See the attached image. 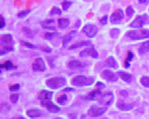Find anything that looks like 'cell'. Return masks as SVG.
I'll list each match as a JSON object with an SVG mask.
<instances>
[{
    "label": "cell",
    "instance_id": "cell-41",
    "mask_svg": "<svg viewBox=\"0 0 149 119\" xmlns=\"http://www.w3.org/2000/svg\"><path fill=\"white\" fill-rule=\"evenodd\" d=\"M56 35V33H54V32H47L44 35V38L46 39H48V40H50L52 38H54V36Z\"/></svg>",
    "mask_w": 149,
    "mask_h": 119
},
{
    "label": "cell",
    "instance_id": "cell-32",
    "mask_svg": "<svg viewBox=\"0 0 149 119\" xmlns=\"http://www.w3.org/2000/svg\"><path fill=\"white\" fill-rule=\"evenodd\" d=\"M133 54L132 52H128V55L127 57L126 58V60L125 61V68H128L130 66V61H131V59H133Z\"/></svg>",
    "mask_w": 149,
    "mask_h": 119
},
{
    "label": "cell",
    "instance_id": "cell-7",
    "mask_svg": "<svg viewBox=\"0 0 149 119\" xmlns=\"http://www.w3.org/2000/svg\"><path fill=\"white\" fill-rule=\"evenodd\" d=\"M113 101V95L112 92H104L102 93L99 98V103L102 105L109 106Z\"/></svg>",
    "mask_w": 149,
    "mask_h": 119
},
{
    "label": "cell",
    "instance_id": "cell-34",
    "mask_svg": "<svg viewBox=\"0 0 149 119\" xmlns=\"http://www.w3.org/2000/svg\"><path fill=\"white\" fill-rule=\"evenodd\" d=\"M50 14L52 15H61V10L58 7L54 6L50 11Z\"/></svg>",
    "mask_w": 149,
    "mask_h": 119
},
{
    "label": "cell",
    "instance_id": "cell-37",
    "mask_svg": "<svg viewBox=\"0 0 149 119\" xmlns=\"http://www.w3.org/2000/svg\"><path fill=\"white\" fill-rule=\"evenodd\" d=\"M134 13H135V10L133 9V7L132 6L127 7V8L126 9V14L127 15V17L131 18V17L133 15Z\"/></svg>",
    "mask_w": 149,
    "mask_h": 119
},
{
    "label": "cell",
    "instance_id": "cell-38",
    "mask_svg": "<svg viewBox=\"0 0 149 119\" xmlns=\"http://www.w3.org/2000/svg\"><path fill=\"white\" fill-rule=\"evenodd\" d=\"M19 95L17 93H13L11 95H10V101H11V103H16L19 100Z\"/></svg>",
    "mask_w": 149,
    "mask_h": 119
},
{
    "label": "cell",
    "instance_id": "cell-36",
    "mask_svg": "<svg viewBox=\"0 0 149 119\" xmlns=\"http://www.w3.org/2000/svg\"><path fill=\"white\" fill-rule=\"evenodd\" d=\"M10 109H11V107L6 103H2L1 105V113H6L9 111Z\"/></svg>",
    "mask_w": 149,
    "mask_h": 119
},
{
    "label": "cell",
    "instance_id": "cell-17",
    "mask_svg": "<svg viewBox=\"0 0 149 119\" xmlns=\"http://www.w3.org/2000/svg\"><path fill=\"white\" fill-rule=\"evenodd\" d=\"M54 23H55V20L53 19H48L40 22L42 26L44 29L50 30H56L55 26H52V24Z\"/></svg>",
    "mask_w": 149,
    "mask_h": 119
},
{
    "label": "cell",
    "instance_id": "cell-49",
    "mask_svg": "<svg viewBox=\"0 0 149 119\" xmlns=\"http://www.w3.org/2000/svg\"><path fill=\"white\" fill-rule=\"evenodd\" d=\"M148 0H139V3H141V4H143V3H145L147 2Z\"/></svg>",
    "mask_w": 149,
    "mask_h": 119
},
{
    "label": "cell",
    "instance_id": "cell-2",
    "mask_svg": "<svg viewBox=\"0 0 149 119\" xmlns=\"http://www.w3.org/2000/svg\"><path fill=\"white\" fill-rule=\"evenodd\" d=\"M1 55H3L7 52L13 50V37L9 34H4L1 37Z\"/></svg>",
    "mask_w": 149,
    "mask_h": 119
},
{
    "label": "cell",
    "instance_id": "cell-24",
    "mask_svg": "<svg viewBox=\"0 0 149 119\" xmlns=\"http://www.w3.org/2000/svg\"><path fill=\"white\" fill-rule=\"evenodd\" d=\"M139 53L140 54H144L149 51V40L146 41L141 44L139 48Z\"/></svg>",
    "mask_w": 149,
    "mask_h": 119
},
{
    "label": "cell",
    "instance_id": "cell-30",
    "mask_svg": "<svg viewBox=\"0 0 149 119\" xmlns=\"http://www.w3.org/2000/svg\"><path fill=\"white\" fill-rule=\"evenodd\" d=\"M120 30L118 28H112L111 29L110 31V36L112 38H118L119 35H120Z\"/></svg>",
    "mask_w": 149,
    "mask_h": 119
},
{
    "label": "cell",
    "instance_id": "cell-21",
    "mask_svg": "<svg viewBox=\"0 0 149 119\" xmlns=\"http://www.w3.org/2000/svg\"><path fill=\"white\" fill-rule=\"evenodd\" d=\"M118 76H120L121 79L124 82H126L130 83L132 80V75L130 74H127L126 73H124V72L119 71L118 73Z\"/></svg>",
    "mask_w": 149,
    "mask_h": 119
},
{
    "label": "cell",
    "instance_id": "cell-22",
    "mask_svg": "<svg viewBox=\"0 0 149 119\" xmlns=\"http://www.w3.org/2000/svg\"><path fill=\"white\" fill-rule=\"evenodd\" d=\"M134 103H118L117 107L118 109H120L121 111H130L133 109Z\"/></svg>",
    "mask_w": 149,
    "mask_h": 119
},
{
    "label": "cell",
    "instance_id": "cell-47",
    "mask_svg": "<svg viewBox=\"0 0 149 119\" xmlns=\"http://www.w3.org/2000/svg\"><path fill=\"white\" fill-rule=\"evenodd\" d=\"M63 91H74V89L73 88H65L63 89Z\"/></svg>",
    "mask_w": 149,
    "mask_h": 119
},
{
    "label": "cell",
    "instance_id": "cell-14",
    "mask_svg": "<svg viewBox=\"0 0 149 119\" xmlns=\"http://www.w3.org/2000/svg\"><path fill=\"white\" fill-rule=\"evenodd\" d=\"M53 94L54 93L52 91L48 90H42L39 93L38 100L40 101V102L51 101Z\"/></svg>",
    "mask_w": 149,
    "mask_h": 119
},
{
    "label": "cell",
    "instance_id": "cell-31",
    "mask_svg": "<svg viewBox=\"0 0 149 119\" xmlns=\"http://www.w3.org/2000/svg\"><path fill=\"white\" fill-rule=\"evenodd\" d=\"M61 5L63 11H68L69 7H70L72 5V2L70 1H68V0H65V1H63L62 2Z\"/></svg>",
    "mask_w": 149,
    "mask_h": 119
},
{
    "label": "cell",
    "instance_id": "cell-48",
    "mask_svg": "<svg viewBox=\"0 0 149 119\" xmlns=\"http://www.w3.org/2000/svg\"><path fill=\"white\" fill-rule=\"evenodd\" d=\"M81 20H78V22H77V23H76V24H75V26L77 27V28H79V27L80 26V25H81Z\"/></svg>",
    "mask_w": 149,
    "mask_h": 119
},
{
    "label": "cell",
    "instance_id": "cell-1",
    "mask_svg": "<svg viewBox=\"0 0 149 119\" xmlns=\"http://www.w3.org/2000/svg\"><path fill=\"white\" fill-rule=\"evenodd\" d=\"M95 79L93 76H86L83 75L76 76L71 79V83L76 87H85L93 84Z\"/></svg>",
    "mask_w": 149,
    "mask_h": 119
},
{
    "label": "cell",
    "instance_id": "cell-20",
    "mask_svg": "<svg viewBox=\"0 0 149 119\" xmlns=\"http://www.w3.org/2000/svg\"><path fill=\"white\" fill-rule=\"evenodd\" d=\"M91 45V42L90 41H87V40L81 41V42H77L75 44H72L71 46L69 47L68 49L69 50H73V49H74L80 48H82V47H84V46H89Z\"/></svg>",
    "mask_w": 149,
    "mask_h": 119
},
{
    "label": "cell",
    "instance_id": "cell-18",
    "mask_svg": "<svg viewBox=\"0 0 149 119\" xmlns=\"http://www.w3.org/2000/svg\"><path fill=\"white\" fill-rule=\"evenodd\" d=\"M102 93L101 92L100 90L96 89V90L90 91V92L88 93V95H86L85 97V99L86 100H95L96 98H100Z\"/></svg>",
    "mask_w": 149,
    "mask_h": 119
},
{
    "label": "cell",
    "instance_id": "cell-35",
    "mask_svg": "<svg viewBox=\"0 0 149 119\" xmlns=\"http://www.w3.org/2000/svg\"><path fill=\"white\" fill-rule=\"evenodd\" d=\"M67 100H68V96L64 94V95H62L57 98V103L60 104V105H63Z\"/></svg>",
    "mask_w": 149,
    "mask_h": 119
},
{
    "label": "cell",
    "instance_id": "cell-25",
    "mask_svg": "<svg viewBox=\"0 0 149 119\" xmlns=\"http://www.w3.org/2000/svg\"><path fill=\"white\" fill-rule=\"evenodd\" d=\"M58 23L59 28L64 29L68 28L69 26V24H70V21L68 19H58Z\"/></svg>",
    "mask_w": 149,
    "mask_h": 119
},
{
    "label": "cell",
    "instance_id": "cell-19",
    "mask_svg": "<svg viewBox=\"0 0 149 119\" xmlns=\"http://www.w3.org/2000/svg\"><path fill=\"white\" fill-rule=\"evenodd\" d=\"M105 65L108 67L111 68H115L117 69L119 67V64L118 62L116 60V59L112 56H110L106 59L105 61Z\"/></svg>",
    "mask_w": 149,
    "mask_h": 119
},
{
    "label": "cell",
    "instance_id": "cell-51",
    "mask_svg": "<svg viewBox=\"0 0 149 119\" xmlns=\"http://www.w3.org/2000/svg\"><path fill=\"white\" fill-rule=\"evenodd\" d=\"M55 119H63V118H55Z\"/></svg>",
    "mask_w": 149,
    "mask_h": 119
},
{
    "label": "cell",
    "instance_id": "cell-29",
    "mask_svg": "<svg viewBox=\"0 0 149 119\" xmlns=\"http://www.w3.org/2000/svg\"><path fill=\"white\" fill-rule=\"evenodd\" d=\"M141 84L145 88H149V77L146 76H144L141 77Z\"/></svg>",
    "mask_w": 149,
    "mask_h": 119
},
{
    "label": "cell",
    "instance_id": "cell-8",
    "mask_svg": "<svg viewBox=\"0 0 149 119\" xmlns=\"http://www.w3.org/2000/svg\"><path fill=\"white\" fill-rule=\"evenodd\" d=\"M107 107H100L97 106H92L88 111V115L93 117H97V116L102 115L103 114L107 111Z\"/></svg>",
    "mask_w": 149,
    "mask_h": 119
},
{
    "label": "cell",
    "instance_id": "cell-3",
    "mask_svg": "<svg viewBox=\"0 0 149 119\" xmlns=\"http://www.w3.org/2000/svg\"><path fill=\"white\" fill-rule=\"evenodd\" d=\"M67 83V80L63 77H54L47 79L45 81L46 86L52 90H58L63 87Z\"/></svg>",
    "mask_w": 149,
    "mask_h": 119
},
{
    "label": "cell",
    "instance_id": "cell-52",
    "mask_svg": "<svg viewBox=\"0 0 149 119\" xmlns=\"http://www.w3.org/2000/svg\"><path fill=\"white\" fill-rule=\"evenodd\" d=\"M104 119H107V118H104Z\"/></svg>",
    "mask_w": 149,
    "mask_h": 119
},
{
    "label": "cell",
    "instance_id": "cell-45",
    "mask_svg": "<svg viewBox=\"0 0 149 119\" xmlns=\"http://www.w3.org/2000/svg\"><path fill=\"white\" fill-rule=\"evenodd\" d=\"M69 119H77V115L74 113H71L69 115Z\"/></svg>",
    "mask_w": 149,
    "mask_h": 119
},
{
    "label": "cell",
    "instance_id": "cell-39",
    "mask_svg": "<svg viewBox=\"0 0 149 119\" xmlns=\"http://www.w3.org/2000/svg\"><path fill=\"white\" fill-rule=\"evenodd\" d=\"M108 15H105L102 17H101V18L99 19V23H100L101 25L102 26L106 25L108 23Z\"/></svg>",
    "mask_w": 149,
    "mask_h": 119
},
{
    "label": "cell",
    "instance_id": "cell-12",
    "mask_svg": "<svg viewBox=\"0 0 149 119\" xmlns=\"http://www.w3.org/2000/svg\"><path fill=\"white\" fill-rule=\"evenodd\" d=\"M41 105L43 107H46L47 110H48L49 113H57L60 111L61 109L58 106L56 105L52 101H43L41 102Z\"/></svg>",
    "mask_w": 149,
    "mask_h": 119
},
{
    "label": "cell",
    "instance_id": "cell-10",
    "mask_svg": "<svg viewBox=\"0 0 149 119\" xmlns=\"http://www.w3.org/2000/svg\"><path fill=\"white\" fill-rule=\"evenodd\" d=\"M101 78L108 82H117L118 80L119 76L110 71L104 70L101 73Z\"/></svg>",
    "mask_w": 149,
    "mask_h": 119
},
{
    "label": "cell",
    "instance_id": "cell-13",
    "mask_svg": "<svg viewBox=\"0 0 149 119\" xmlns=\"http://www.w3.org/2000/svg\"><path fill=\"white\" fill-rule=\"evenodd\" d=\"M146 23V17L144 16H137L135 20L131 23V28H141Z\"/></svg>",
    "mask_w": 149,
    "mask_h": 119
},
{
    "label": "cell",
    "instance_id": "cell-26",
    "mask_svg": "<svg viewBox=\"0 0 149 119\" xmlns=\"http://www.w3.org/2000/svg\"><path fill=\"white\" fill-rule=\"evenodd\" d=\"M1 68H4L7 69V70H16L17 68V66H14L13 64L12 63L11 61H6L3 64H1Z\"/></svg>",
    "mask_w": 149,
    "mask_h": 119
},
{
    "label": "cell",
    "instance_id": "cell-4",
    "mask_svg": "<svg viewBox=\"0 0 149 119\" xmlns=\"http://www.w3.org/2000/svg\"><path fill=\"white\" fill-rule=\"evenodd\" d=\"M126 35L129 38L134 39V40L148 38H149V30L141 29L137 30L129 31Z\"/></svg>",
    "mask_w": 149,
    "mask_h": 119
},
{
    "label": "cell",
    "instance_id": "cell-16",
    "mask_svg": "<svg viewBox=\"0 0 149 119\" xmlns=\"http://www.w3.org/2000/svg\"><path fill=\"white\" fill-rule=\"evenodd\" d=\"M76 34H77V31L73 30L69 32V34H66V35L62 37L61 42H62V44H63V46L65 47V46L68 45L69 42L72 40V39L74 38V36L76 35Z\"/></svg>",
    "mask_w": 149,
    "mask_h": 119
},
{
    "label": "cell",
    "instance_id": "cell-40",
    "mask_svg": "<svg viewBox=\"0 0 149 119\" xmlns=\"http://www.w3.org/2000/svg\"><path fill=\"white\" fill-rule=\"evenodd\" d=\"M20 89V84H12L9 87V90L11 91H17Z\"/></svg>",
    "mask_w": 149,
    "mask_h": 119
},
{
    "label": "cell",
    "instance_id": "cell-42",
    "mask_svg": "<svg viewBox=\"0 0 149 119\" xmlns=\"http://www.w3.org/2000/svg\"><path fill=\"white\" fill-rule=\"evenodd\" d=\"M6 21H5L4 17L1 15H0V28L2 29L6 26Z\"/></svg>",
    "mask_w": 149,
    "mask_h": 119
},
{
    "label": "cell",
    "instance_id": "cell-5",
    "mask_svg": "<svg viewBox=\"0 0 149 119\" xmlns=\"http://www.w3.org/2000/svg\"><path fill=\"white\" fill-rule=\"evenodd\" d=\"M32 69L34 72H44L46 71L45 61L42 58H36L32 64Z\"/></svg>",
    "mask_w": 149,
    "mask_h": 119
},
{
    "label": "cell",
    "instance_id": "cell-11",
    "mask_svg": "<svg viewBox=\"0 0 149 119\" xmlns=\"http://www.w3.org/2000/svg\"><path fill=\"white\" fill-rule=\"evenodd\" d=\"M81 57H91L93 58H98V53L94 48L85 49L81 51L79 53Z\"/></svg>",
    "mask_w": 149,
    "mask_h": 119
},
{
    "label": "cell",
    "instance_id": "cell-9",
    "mask_svg": "<svg viewBox=\"0 0 149 119\" xmlns=\"http://www.w3.org/2000/svg\"><path fill=\"white\" fill-rule=\"evenodd\" d=\"M124 17L123 11L122 9H116L110 16V23L111 24H119L122 21Z\"/></svg>",
    "mask_w": 149,
    "mask_h": 119
},
{
    "label": "cell",
    "instance_id": "cell-6",
    "mask_svg": "<svg viewBox=\"0 0 149 119\" xmlns=\"http://www.w3.org/2000/svg\"><path fill=\"white\" fill-rule=\"evenodd\" d=\"M82 30L90 38H94L98 33L97 27L92 24H87L84 25Z\"/></svg>",
    "mask_w": 149,
    "mask_h": 119
},
{
    "label": "cell",
    "instance_id": "cell-27",
    "mask_svg": "<svg viewBox=\"0 0 149 119\" xmlns=\"http://www.w3.org/2000/svg\"><path fill=\"white\" fill-rule=\"evenodd\" d=\"M23 31L24 33V34H25V35L29 38H33L34 36L33 30H32L31 28H28V27H26V26L23 27Z\"/></svg>",
    "mask_w": 149,
    "mask_h": 119
},
{
    "label": "cell",
    "instance_id": "cell-15",
    "mask_svg": "<svg viewBox=\"0 0 149 119\" xmlns=\"http://www.w3.org/2000/svg\"><path fill=\"white\" fill-rule=\"evenodd\" d=\"M86 64L84 62H82L79 60H71L69 61L68 63V66L69 68L73 69H79V68H83L84 66H86Z\"/></svg>",
    "mask_w": 149,
    "mask_h": 119
},
{
    "label": "cell",
    "instance_id": "cell-50",
    "mask_svg": "<svg viewBox=\"0 0 149 119\" xmlns=\"http://www.w3.org/2000/svg\"><path fill=\"white\" fill-rule=\"evenodd\" d=\"M11 119H26V118H24L23 116H19V117H15V118H13Z\"/></svg>",
    "mask_w": 149,
    "mask_h": 119
},
{
    "label": "cell",
    "instance_id": "cell-28",
    "mask_svg": "<svg viewBox=\"0 0 149 119\" xmlns=\"http://www.w3.org/2000/svg\"><path fill=\"white\" fill-rule=\"evenodd\" d=\"M20 43L23 46L25 47V48H29V49H38V48L36 46H34V44L30 43V42H27L26 41H23V40H21L20 41Z\"/></svg>",
    "mask_w": 149,
    "mask_h": 119
},
{
    "label": "cell",
    "instance_id": "cell-44",
    "mask_svg": "<svg viewBox=\"0 0 149 119\" xmlns=\"http://www.w3.org/2000/svg\"><path fill=\"white\" fill-rule=\"evenodd\" d=\"M40 49L44 52H46V53H49V52H51L52 51V48H49V47H40Z\"/></svg>",
    "mask_w": 149,
    "mask_h": 119
},
{
    "label": "cell",
    "instance_id": "cell-46",
    "mask_svg": "<svg viewBox=\"0 0 149 119\" xmlns=\"http://www.w3.org/2000/svg\"><path fill=\"white\" fill-rule=\"evenodd\" d=\"M120 95H122V96L127 97L128 95V93H127V91H125V90H122V91H120Z\"/></svg>",
    "mask_w": 149,
    "mask_h": 119
},
{
    "label": "cell",
    "instance_id": "cell-43",
    "mask_svg": "<svg viewBox=\"0 0 149 119\" xmlns=\"http://www.w3.org/2000/svg\"><path fill=\"white\" fill-rule=\"evenodd\" d=\"M96 86L98 89H99V90H101L102 89L105 88L106 85L103 82H98L96 83Z\"/></svg>",
    "mask_w": 149,
    "mask_h": 119
},
{
    "label": "cell",
    "instance_id": "cell-23",
    "mask_svg": "<svg viewBox=\"0 0 149 119\" xmlns=\"http://www.w3.org/2000/svg\"><path fill=\"white\" fill-rule=\"evenodd\" d=\"M26 115L31 118H36L42 115V112L39 109H29L26 111Z\"/></svg>",
    "mask_w": 149,
    "mask_h": 119
},
{
    "label": "cell",
    "instance_id": "cell-33",
    "mask_svg": "<svg viewBox=\"0 0 149 119\" xmlns=\"http://www.w3.org/2000/svg\"><path fill=\"white\" fill-rule=\"evenodd\" d=\"M31 13V10L27 9V10H23V11H20L19 13L17 15V17H19V19H23L25 18L26 17L29 15V14Z\"/></svg>",
    "mask_w": 149,
    "mask_h": 119
}]
</instances>
